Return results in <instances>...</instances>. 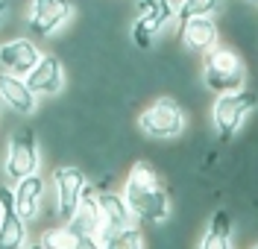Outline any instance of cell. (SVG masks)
<instances>
[{"label":"cell","instance_id":"obj_13","mask_svg":"<svg viewBox=\"0 0 258 249\" xmlns=\"http://www.w3.org/2000/svg\"><path fill=\"white\" fill-rule=\"evenodd\" d=\"M179 41L188 53H209L214 44H220V24L214 21V15L191 18L185 24H179Z\"/></svg>","mask_w":258,"mask_h":249},{"label":"cell","instance_id":"obj_10","mask_svg":"<svg viewBox=\"0 0 258 249\" xmlns=\"http://www.w3.org/2000/svg\"><path fill=\"white\" fill-rule=\"evenodd\" d=\"M24 79H27V85L38 94V100L41 97H59V94L64 91V85H68L64 62L56 56V53H41L38 65L32 67Z\"/></svg>","mask_w":258,"mask_h":249},{"label":"cell","instance_id":"obj_17","mask_svg":"<svg viewBox=\"0 0 258 249\" xmlns=\"http://www.w3.org/2000/svg\"><path fill=\"white\" fill-rule=\"evenodd\" d=\"M138 18L159 35L176 24V3L173 0H138Z\"/></svg>","mask_w":258,"mask_h":249},{"label":"cell","instance_id":"obj_9","mask_svg":"<svg viewBox=\"0 0 258 249\" xmlns=\"http://www.w3.org/2000/svg\"><path fill=\"white\" fill-rule=\"evenodd\" d=\"M0 249L30 246V223L12 205V185H0Z\"/></svg>","mask_w":258,"mask_h":249},{"label":"cell","instance_id":"obj_12","mask_svg":"<svg viewBox=\"0 0 258 249\" xmlns=\"http://www.w3.org/2000/svg\"><path fill=\"white\" fill-rule=\"evenodd\" d=\"M38 59H41V50L27 35L6 38L0 44V70H12L18 76H27L32 67L38 65Z\"/></svg>","mask_w":258,"mask_h":249},{"label":"cell","instance_id":"obj_24","mask_svg":"<svg viewBox=\"0 0 258 249\" xmlns=\"http://www.w3.org/2000/svg\"><path fill=\"white\" fill-rule=\"evenodd\" d=\"M27 249H44V246H41V243H30Z\"/></svg>","mask_w":258,"mask_h":249},{"label":"cell","instance_id":"obj_14","mask_svg":"<svg viewBox=\"0 0 258 249\" xmlns=\"http://www.w3.org/2000/svg\"><path fill=\"white\" fill-rule=\"evenodd\" d=\"M97 199H100V211H103V232H100V237L117 232V229H126L132 223H138L120 191H112V188L97 191Z\"/></svg>","mask_w":258,"mask_h":249},{"label":"cell","instance_id":"obj_15","mask_svg":"<svg viewBox=\"0 0 258 249\" xmlns=\"http://www.w3.org/2000/svg\"><path fill=\"white\" fill-rule=\"evenodd\" d=\"M200 249H235V220L226 208H214L200 237Z\"/></svg>","mask_w":258,"mask_h":249},{"label":"cell","instance_id":"obj_11","mask_svg":"<svg viewBox=\"0 0 258 249\" xmlns=\"http://www.w3.org/2000/svg\"><path fill=\"white\" fill-rule=\"evenodd\" d=\"M0 103L15 117L38 115V94L27 85L24 76H18L12 70H0Z\"/></svg>","mask_w":258,"mask_h":249},{"label":"cell","instance_id":"obj_25","mask_svg":"<svg viewBox=\"0 0 258 249\" xmlns=\"http://www.w3.org/2000/svg\"><path fill=\"white\" fill-rule=\"evenodd\" d=\"M243 3H249V6H258V0H243Z\"/></svg>","mask_w":258,"mask_h":249},{"label":"cell","instance_id":"obj_4","mask_svg":"<svg viewBox=\"0 0 258 249\" xmlns=\"http://www.w3.org/2000/svg\"><path fill=\"white\" fill-rule=\"evenodd\" d=\"M246 85V65L241 53L226 44H214L209 53H203V88L209 94H226Z\"/></svg>","mask_w":258,"mask_h":249},{"label":"cell","instance_id":"obj_22","mask_svg":"<svg viewBox=\"0 0 258 249\" xmlns=\"http://www.w3.org/2000/svg\"><path fill=\"white\" fill-rule=\"evenodd\" d=\"M77 249H103V240H100V234H82Z\"/></svg>","mask_w":258,"mask_h":249},{"label":"cell","instance_id":"obj_8","mask_svg":"<svg viewBox=\"0 0 258 249\" xmlns=\"http://www.w3.org/2000/svg\"><path fill=\"white\" fill-rule=\"evenodd\" d=\"M47 194H50V182L38 170V173H30V176H24L12 185V205L27 223H35V220H41Z\"/></svg>","mask_w":258,"mask_h":249},{"label":"cell","instance_id":"obj_23","mask_svg":"<svg viewBox=\"0 0 258 249\" xmlns=\"http://www.w3.org/2000/svg\"><path fill=\"white\" fill-rule=\"evenodd\" d=\"M6 9H9V6H6V0H0V18L6 15Z\"/></svg>","mask_w":258,"mask_h":249},{"label":"cell","instance_id":"obj_6","mask_svg":"<svg viewBox=\"0 0 258 249\" xmlns=\"http://www.w3.org/2000/svg\"><path fill=\"white\" fill-rule=\"evenodd\" d=\"M88 185H91V179H88L85 167L80 164H59L53 170L50 191H53V199H56V220H62V223L71 220V214L80 205L82 194L88 191Z\"/></svg>","mask_w":258,"mask_h":249},{"label":"cell","instance_id":"obj_26","mask_svg":"<svg viewBox=\"0 0 258 249\" xmlns=\"http://www.w3.org/2000/svg\"><path fill=\"white\" fill-rule=\"evenodd\" d=\"M249 249H258V240H255V243H252V246H249Z\"/></svg>","mask_w":258,"mask_h":249},{"label":"cell","instance_id":"obj_21","mask_svg":"<svg viewBox=\"0 0 258 249\" xmlns=\"http://www.w3.org/2000/svg\"><path fill=\"white\" fill-rule=\"evenodd\" d=\"M129 41H132V47L138 50V53H150V50H153V44H156V33L147 27L141 18L135 15L132 27H129Z\"/></svg>","mask_w":258,"mask_h":249},{"label":"cell","instance_id":"obj_1","mask_svg":"<svg viewBox=\"0 0 258 249\" xmlns=\"http://www.w3.org/2000/svg\"><path fill=\"white\" fill-rule=\"evenodd\" d=\"M123 199L129 202L132 214L138 223H150V226H164L173 217V197L161 182V173L150 158H135L129 167L123 188H120Z\"/></svg>","mask_w":258,"mask_h":249},{"label":"cell","instance_id":"obj_2","mask_svg":"<svg viewBox=\"0 0 258 249\" xmlns=\"http://www.w3.org/2000/svg\"><path fill=\"white\" fill-rule=\"evenodd\" d=\"M258 109V91L252 88H238V91H226L217 94L211 103V129L217 135L220 144H229L235 135L241 132V126L246 123V117Z\"/></svg>","mask_w":258,"mask_h":249},{"label":"cell","instance_id":"obj_27","mask_svg":"<svg viewBox=\"0 0 258 249\" xmlns=\"http://www.w3.org/2000/svg\"><path fill=\"white\" fill-rule=\"evenodd\" d=\"M0 208H3V205H0Z\"/></svg>","mask_w":258,"mask_h":249},{"label":"cell","instance_id":"obj_5","mask_svg":"<svg viewBox=\"0 0 258 249\" xmlns=\"http://www.w3.org/2000/svg\"><path fill=\"white\" fill-rule=\"evenodd\" d=\"M41 170V144H38V129L30 123H21L9 129L6 138V152H3V176L6 182L15 185L18 179L38 173Z\"/></svg>","mask_w":258,"mask_h":249},{"label":"cell","instance_id":"obj_16","mask_svg":"<svg viewBox=\"0 0 258 249\" xmlns=\"http://www.w3.org/2000/svg\"><path fill=\"white\" fill-rule=\"evenodd\" d=\"M68 226L80 234H100L103 232V211H100V199H97L94 185H88V191L82 194L77 211L68 220Z\"/></svg>","mask_w":258,"mask_h":249},{"label":"cell","instance_id":"obj_19","mask_svg":"<svg viewBox=\"0 0 258 249\" xmlns=\"http://www.w3.org/2000/svg\"><path fill=\"white\" fill-rule=\"evenodd\" d=\"M103 249H147L144 232L138 229V223H132L126 229H117L112 234H103Z\"/></svg>","mask_w":258,"mask_h":249},{"label":"cell","instance_id":"obj_20","mask_svg":"<svg viewBox=\"0 0 258 249\" xmlns=\"http://www.w3.org/2000/svg\"><path fill=\"white\" fill-rule=\"evenodd\" d=\"M226 0H179L176 3V27L191 21V18H203V15H217L223 9Z\"/></svg>","mask_w":258,"mask_h":249},{"label":"cell","instance_id":"obj_18","mask_svg":"<svg viewBox=\"0 0 258 249\" xmlns=\"http://www.w3.org/2000/svg\"><path fill=\"white\" fill-rule=\"evenodd\" d=\"M82 240L80 232H74L68 223H59V226H50V229H44L41 232V246L44 249H77Z\"/></svg>","mask_w":258,"mask_h":249},{"label":"cell","instance_id":"obj_7","mask_svg":"<svg viewBox=\"0 0 258 249\" xmlns=\"http://www.w3.org/2000/svg\"><path fill=\"white\" fill-rule=\"evenodd\" d=\"M74 15H77V6L71 0H30L27 27H30L32 35L53 38L74 21Z\"/></svg>","mask_w":258,"mask_h":249},{"label":"cell","instance_id":"obj_3","mask_svg":"<svg viewBox=\"0 0 258 249\" xmlns=\"http://www.w3.org/2000/svg\"><path fill=\"white\" fill-rule=\"evenodd\" d=\"M135 126L147 141H176L188 129V115H185L179 100L156 97L150 106H144L138 112Z\"/></svg>","mask_w":258,"mask_h":249}]
</instances>
